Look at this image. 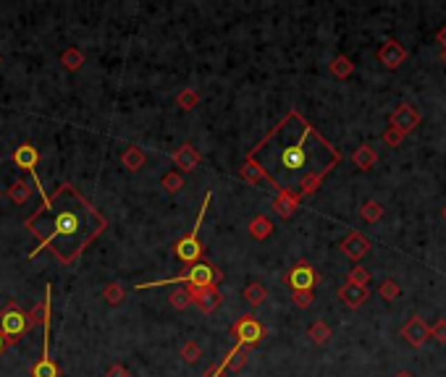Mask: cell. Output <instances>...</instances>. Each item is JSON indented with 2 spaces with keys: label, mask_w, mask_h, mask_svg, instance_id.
<instances>
[{
  "label": "cell",
  "mask_w": 446,
  "mask_h": 377,
  "mask_svg": "<svg viewBox=\"0 0 446 377\" xmlns=\"http://www.w3.org/2000/svg\"><path fill=\"white\" fill-rule=\"evenodd\" d=\"M239 176H242L247 183H258L262 179L258 163H255V160H249V157H244V163H242V168H239Z\"/></svg>",
  "instance_id": "44dd1931"
},
{
  "label": "cell",
  "mask_w": 446,
  "mask_h": 377,
  "mask_svg": "<svg viewBox=\"0 0 446 377\" xmlns=\"http://www.w3.org/2000/svg\"><path fill=\"white\" fill-rule=\"evenodd\" d=\"M354 160H357V165H360V168H367V165H370V163H373L376 157L370 155V150H367V147H362V150H360V152L354 155Z\"/></svg>",
  "instance_id": "4316f807"
},
{
  "label": "cell",
  "mask_w": 446,
  "mask_h": 377,
  "mask_svg": "<svg viewBox=\"0 0 446 377\" xmlns=\"http://www.w3.org/2000/svg\"><path fill=\"white\" fill-rule=\"evenodd\" d=\"M383 296H386V299H394V296H396V286H383Z\"/></svg>",
  "instance_id": "1f68e13d"
},
{
  "label": "cell",
  "mask_w": 446,
  "mask_h": 377,
  "mask_svg": "<svg viewBox=\"0 0 446 377\" xmlns=\"http://www.w3.org/2000/svg\"><path fill=\"white\" fill-rule=\"evenodd\" d=\"M103 296L110 307H118L121 301L126 299V288L121 286V283H108V286L103 288Z\"/></svg>",
  "instance_id": "d6986e66"
},
{
  "label": "cell",
  "mask_w": 446,
  "mask_h": 377,
  "mask_svg": "<svg viewBox=\"0 0 446 377\" xmlns=\"http://www.w3.org/2000/svg\"><path fill=\"white\" fill-rule=\"evenodd\" d=\"M341 294V299L347 301V304H349V307H357V304H362V301H365V286H354V283H349V286H344L339 291Z\"/></svg>",
  "instance_id": "e0dca14e"
},
{
  "label": "cell",
  "mask_w": 446,
  "mask_h": 377,
  "mask_svg": "<svg viewBox=\"0 0 446 377\" xmlns=\"http://www.w3.org/2000/svg\"><path fill=\"white\" fill-rule=\"evenodd\" d=\"M6 194H8V199L16 202V205H26L29 196H32V183L26 181V179H16V181L11 183V189H6Z\"/></svg>",
  "instance_id": "7c38bea8"
},
{
  "label": "cell",
  "mask_w": 446,
  "mask_h": 377,
  "mask_svg": "<svg viewBox=\"0 0 446 377\" xmlns=\"http://www.w3.org/2000/svg\"><path fill=\"white\" fill-rule=\"evenodd\" d=\"M160 183H163V189H166L168 194H179L184 189V176L182 173H176V170H171V173L163 176V181Z\"/></svg>",
  "instance_id": "7402d4cb"
},
{
  "label": "cell",
  "mask_w": 446,
  "mask_h": 377,
  "mask_svg": "<svg viewBox=\"0 0 446 377\" xmlns=\"http://www.w3.org/2000/svg\"><path fill=\"white\" fill-rule=\"evenodd\" d=\"M231 336L239 346H244V349H252V346H258L265 336H268V330L262 325L258 317H252V314H244V317H239L234 325H231Z\"/></svg>",
  "instance_id": "ba28073f"
},
{
  "label": "cell",
  "mask_w": 446,
  "mask_h": 377,
  "mask_svg": "<svg viewBox=\"0 0 446 377\" xmlns=\"http://www.w3.org/2000/svg\"><path fill=\"white\" fill-rule=\"evenodd\" d=\"M271 234H273V223L268 221L265 215H258L255 221L249 223V236H252V238H258V241H265V238H268Z\"/></svg>",
  "instance_id": "9a60e30c"
},
{
  "label": "cell",
  "mask_w": 446,
  "mask_h": 377,
  "mask_svg": "<svg viewBox=\"0 0 446 377\" xmlns=\"http://www.w3.org/2000/svg\"><path fill=\"white\" fill-rule=\"evenodd\" d=\"M341 249H344V254L347 257H352V260H360L362 254L367 252V241L362 238L360 234H352L344 244H341Z\"/></svg>",
  "instance_id": "4fadbf2b"
},
{
  "label": "cell",
  "mask_w": 446,
  "mask_h": 377,
  "mask_svg": "<svg viewBox=\"0 0 446 377\" xmlns=\"http://www.w3.org/2000/svg\"><path fill=\"white\" fill-rule=\"evenodd\" d=\"M247 157L258 163L262 179H268V183H273L278 192L300 199L313 194L341 160L333 144H328L297 110H289L249 150Z\"/></svg>",
  "instance_id": "6da1fadb"
},
{
  "label": "cell",
  "mask_w": 446,
  "mask_h": 377,
  "mask_svg": "<svg viewBox=\"0 0 446 377\" xmlns=\"http://www.w3.org/2000/svg\"><path fill=\"white\" fill-rule=\"evenodd\" d=\"M6 349H8V343H6V338H3V333H0V354L6 351Z\"/></svg>",
  "instance_id": "d6a6232c"
},
{
  "label": "cell",
  "mask_w": 446,
  "mask_h": 377,
  "mask_svg": "<svg viewBox=\"0 0 446 377\" xmlns=\"http://www.w3.org/2000/svg\"><path fill=\"white\" fill-rule=\"evenodd\" d=\"M168 301H171V307L173 309H186L192 301H189V294H186V288H176L173 294L168 296Z\"/></svg>",
  "instance_id": "d4e9b609"
},
{
  "label": "cell",
  "mask_w": 446,
  "mask_h": 377,
  "mask_svg": "<svg viewBox=\"0 0 446 377\" xmlns=\"http://www.w3.org/2000/svg\"><path fill=\"white\" fill-rule=\"evenodd\" d=\"M210 199H213V192H208L205 199H202V207H200V215H197V221H195V228L173 244V252H176V257H179L184 265H195V262L205 254V247H202V241H200V225L205 221V210L210 207Z\"/></svg>",
  "instance_id": "8992f818"
},
{
  "label": "cell",
  "mask_w": 446,
  "mask_h": 377,
  "mask_svg": "<svg viewBox=\"0 0 446 377\" xmlns=\"http://www.w3.org/2000/svg\"><path fill=\"white\" fill-rule=\"evenodd\" d=\"M179 356H182L186 365H197V362H200V356H202V349L197 346L195 340H186V343L182 346V351H179Z\"/></svg>",
  "instance_id": "603a6c76"
},
{
  "label": "cell",
  "mask_w": 446,
  "mask_h": 377,
  "mask_svg": "<svg viewBox=\"0 0 446 377\" xmlns=\"http://www.w3.org/2000/svg\"><path fill=\"white\" fill-rule=\"evenodd\" d=\"M297 205H300V196L284 194V192H278V196L273 199V210L281 215V218H289V215L297 210Z\"/></svg>",
  "instance_id": "5bb4252c"
},
{
  "label": "cell",
  "mask_w": 446,
  "mask_h": 377,
  "mask_svg": "<svg viewBox=\"0 0 446 377\" xmlns=\"http://www.w3.org/2000/svg\"><path fill=\"white\" fill-rule=\"evenodd\" d=\"M221 281H223V273L215 267V265H210V262H195L186 273L166 278V281L139 283V286H134V288H137V291H144V288H160V286H171V283H186V286H195V288H208V286H218Z\"/></svg>",
  "instance_id": "277c9868"
},
{
  "label": "cell",
  "mask_w": 446,
  "mask_h": 377,
  "mask_svg": "<svg viewBox=\"0 0 446 377\" xmlns=\"http://www.w3.org/2000/svg\"><path fill=\"white\" fill-rule=\"evenodd\" d=\"M399 377H409V375H399Z\"/></svg>",
  "instance_id": "836d02e7"
},
{
  "label": "cell",
  "mask_w": 446,
  "mask_h": 377,
  "mask_svg": "<svg viewBox=\"0 0 446 377\" xmlns=\"http://www.w3.org/2000/svg\"><path fill=\"white\" fill-rule=\"evenodd\" d=\"M244 299H247L252 307H260V304H265V299H268V288L262 286V283H249V286L244 288Z\"/></svg>",
  "instance_id": "ac0fdd59"
},
{
  "label": "cell",
  "mask_w": 446,
  "mask_h": 377,
  "mask_svg": "<svg viewBox=\"0 0 446 377\" xmlns=\"http://www.w3.org/2000/svg\"><path fill=\"white\" fill-rule=\"evenodd\" d=\"M362 215H365L367 221H376L380 215V207L378 205H365V210H362Z\"/></svg>",
  "instance_id": "4dcf8cb0"
},
{
  "label": "cell",
  "mask_w": 446,
  "mask_h": 377,
  "mask_svg": "<svg viewBox=\"0 0 446 377\" xmlns=\"http://www.w3.org/2000/svg\"><path fill=\"white\" fill-rule=\"evenodd\" d=\"M0 196H3V194H0Z\"/></svg>",
  "instance_id": "e575fe53"
},
{
  "label": "cell",
  "mask_w": 446,
  "mask_h": 377,
  "mask_svg": "<svg viewBox=\"0 0 446 377\" xmlns=\"http://www.w3.org/2000/svg\"><path fill=\"white\" fill-rule=\"evenodd\" d=\"M144 152L139 150V147H126L124 150V155H121V163H124V168L126 170H139L144 165Z\"/></svg>",
  "instance_id": "2e32d148"
},
{
  "label": "cell",
  "mask_w": 446,
  "mask_h": 377,
  "mask_svg": "<svg viewBox=\"0 0 446 377\" xmlns=\"http://www.w3.org/2000/svg\"><path fill=\"white\" fill-rule=\"evenodd\" d=\"M61 63H64V68H68V71H79V68L84 65V55H81V50H77V48H68V50L61 55Z\"/></svg>",
  "instance_id": "ffe728a7"
},
{
  "label": "cell",
  "mask_w": 446,
  "mask_h": 377,
  "mask_svg": "<svg viewBox=\"0 0 446 377\" xmlns=\"http://www.w3.org/2000/svg\"><path fill=\"white\" fill-rule=\"evenodd\" d=\"M186 294H189V301H192L202 314H213L215 309H221V304H223V294L218 291V286H208V288L186 286Z\"/></svg>",
  "instance_id": "9c48e42d"
},
{
  "label": "cell",
  "mask_w": 446,
  "mask_h": 377,
  "mask_svg": "<svg viewBox=\"0 0 446 377\" xmlns=\"http://www.w3.org/2000/svg\"><path fill=\"white\" fill-rule=\"evenodd\" d=\"M333 74H339V77L349 74V61H347V58H339V61L333 63Z\"/></svg>",
  "instance_id": "f546056e"
},
{
  "label": "cell",
  "mask_w": 446,
  "mask_h": 377,
  "mask_svg": "<svg viewBox=\"0 0 446 377\" xmlns=\"http://www.w3.org/2000/svg\"><path fill=\"white\" fill-rule=\"evenodd\" d=\"M200 163H202V155L197 152L192 144H182V147L173 152V165H176L179 170H184V173L195 170Z\"/></svg>",
  "instance_id": "8fae6325"
},
{
  "label": "cell",
  "mask_w": 446,
  "mask_h": 377,
  "mask_svg": "<svg viewBox=\"0 0 446 377\" xmlns=\"http://www.w3.org/2000/svg\"><path fill=\"white\" fill-rule=\"evenodd\" d=\"M37 160H39V152L32 142L19 144V147H16V152H13V163H16V168H21L24 173L32 176V186L37 189V194L42 196V202H48V189H42V181H39V176H37Z\"/></svg>",
  "instance_id": "52a82bcc"
},
{
  "label": "cell",
  "mask_w": 446,
  "mask_h": 377,
  "mask_svg": "<svg viewBox=\"0 0 446 377\" xmlns=\"http://www.w3.org/2000/svg\"><path fill=\"white\" fill-rule=\"evenodd\" d=\"M287 283L289 288L297 294V291H313L315 283H318V273L313 270V265H307V262H300V265H294L287 275Z\"/></svg>",
  "instance_id": "30bf717a"
},
{
  "label": "cell",
  "mask_w": 446,
  "mask_h": 377,
  "mask_svg": "<svg viewBox=\"0 0 446 377\" xmlns=\"http://www.w3.org/2000/svg\"><path fill=\"white\" fill-rule=\"evenodd\" d=\"M35 325H37V323L32 320V314L24 312V309L19 307V301L11 299L3 309H0V333H3V338H6L8 346H16Z\"/></svg>",
  "instance_id": "5b68a950"
},
{
  "label": "cell",
  "mask_w": 446,
  "mask_h": 377,
  "mask_svg": "<svg viewBox=\"0 0 446 377\" xmlns=\"http://www.w3.org/2000/svg\"><path fill=\"white\" fill-rule=\"evenodd\" d=\"M105 377H131V375L124 365H110L108 367V372H105Z\"/></svg>",
  "instance_id": "f1b7e54d"
},
{
  "label": "cell",
  "mask_w": 446,
  "mask_h": 377,
  "mask_svg": "<svg viewBox=\"0 0 446 377\" xmlns=\"http://www.w3.org/2000/svg\"><path fill=\"white\" fill-rule=\"evenodd\" d=\"M24 228L39 238L37 247L26 254L29 260L50 252L61 265H74L84 249L103 236L108 218L74 183H61L48 196V202H42L39 210L26 218Z\"/></svg>",
  "instance_id": "7a4b0ae2"
},
{
  "label": "cell",
  "mask_w": 446,
  "mask_h": 377,
  "mask_svg": "<svg viewBox=\"0 0 446 377\" xmlns=\"http://www.w3.org/2000/svg\"><path fill=\"white\" fill-rule=\"evenodd\" d=\"M50 323H52V286H45V299H42V354L35 365L29 367V377H61V367L50 356Z\"/></svg>",
  "instance_id": "3957f363"
},
{
  "label": "cell",
  "mask_w": 446,
  "mask_h": 377,
  "mask_svg": "<svg viewBox=\"0 0 446 377\" xmlns=\"http://www.w3.org/2000/svg\"><path fill=\"white\" fill-rule=\"evenodd\" d=\"M310 336H313L315 343H323V340H328L331 333H328V327L323 325V323H315V325L310 327Z\"/></svg>",
  "instance_id": "484cf974"
},
{
  "label": "cell",
  "mask_w": 446,
  "mask_h": 377,
  "mask_svg": "<svg viewBox=\"0 0 446 377\" xmlns=\"http://www.w3.org/2000/svg\"><path fill=\"white\" fill-rule=\"evenodd\" d=\"M291 299H294L297 307H310V304H313V294H310V291H297Z\"/></svg>",
  "instance_id": "83f0119b"
},
{
  "label": "cell",
  "mask_w": 446,
  "mask_h": 377,
  "mask_svg": "<svg viewBox=\"0 0 446 377\" xmlns=\"http://www.w3.org/2000/svg\"><path fill=\"white\" fill-rule=\"evenodd\" d=\"M197 103H200V97H197V92H195V90H189V87L176 94V105H179L182 110H192V108H195Z\"/></svg>",
  "instance_id": "cb8c5ba5"
}]
</instances>
